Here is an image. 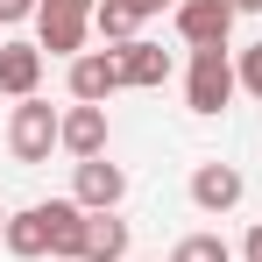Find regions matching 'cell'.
Wrapping results in <instances>:
<instances>
[{
    "label": "cell",
    "instance_id": "16",
    "mask_svg": "<svg viewBox=\"0 0 262 262\" xmlns=\"http://www.w3.org/2000/svg\"><path fill=\"white\" fill-rule=\"evenodd\" d=\"M234 71H241V92H255V99H262V43L241 50V57H234Z\"/></svg>",
    "mask_w": 262,
    "mask_h": 262
},
{
    "label": "cell",
    "instance_id": "9",
    "mask_svg": "<svg viewBox=\"0 0 262 262\" xmlns=\"http://www.w3.org/2000/svg\"><path fill=\"white\" fill-rule=\"evenodd\" d=\"M57 149L78 156V163L106 156V106H78V99H71V114H64V142H57Z\"/></svg>",
    "mask_w": 262,
    "mask_h": 262
},
{
    "label": "cell",
    "instance_id": "5",
    "mask_svg": "<svg viewBox=\"0 0 262 262\" xmlns=\"http://www.w3.org/2000/svg\"><path fill=\"white\" fill-rule=\"evenodd\" d=\"M71 199L85 206V213H121V199H128V170L114 163V156H92L71 170Z\"/></svg>",
    "mask_w": 262,
    "mask_h": 262
},
{
    "label": "cell",
    "instance_id": "14",
    "mask_svg": "<svg viewBox=\"0 0 262 262\" xmlns=\"http://www.w3.org/2000/svg\"><path fill=\"white\" fill-rule=\"evenodd\" d=\"M92 29H99V43H106V50H121V43H135L142 14H135L128 0H99V7H92Z\"/></svg>",
    "mask_w": 262,
    "mask_h": 262
},
{
    "label": "cell",
    "instance_id": "21",
    "mask_svg": "<svg viewBox=\"0 0 262 262\" xmlns=\"http://www.w3.org/2000/svg\"><path fill=\"white\" fill-rule=\"evenodd\" d=\"M0 227H7V213H0Z\"/></svg>",
    "mask_w": 262,
    "mask_h": 262
},
{
    "label": "cell",
    "instance_id": "20",
    "mask_svg": "<svg viewBox=\"0 0 262 262\" xmlns=\"http://www.w3.org/2000/svg\"><path fill=\"white\" fill-rule=\"evenodd\" d=\"M227 7H234V14H262V0H227Z\"/></svg>",
    "mask_w": 262,
    "mask_h": 262
},
{
    "label": "cell",
    "instance_id": "15",
    "mask_svg": "<svg viewBox=\"0 0 262 262\" xmlns=\"http://www.w3.org/2000/svg\"><path fill=\"white\" fill-rule=\"evenodd\" d=\"M170 262H234V248H227L220 234H184L170 248Z\"/></svg>",
    "mask_w": 262,
    "mask_h": 262
},
{
    "label": "cell",
    "instance_id": "8",
    "mask_svg": "<svg viewBox=\"0 0 262 262\" xmlns=\"http://www.w3.org/2000/svg\"><path fill=\"white\" fill-rule=\"evenodd\" d=\"M0 248H7L14 262H43V255H50V199H43V206L7 213V227H0Z\"/></svg>",
    "mask_w": 262,
    "mask_h": 262
},
{
    "label": "cell",
    "instance_id": "18",
    "mask_svg": "<svg viewBox=\"0 0 262 262\" xmlns=\"http://www.w3.org/2000/svg\"><path fill=\"white\" fill-rule=\"evenodd\" d=\"M128 7H135V14H142V21H149V14H163V7H170V14H177V0H128Z\"/></svg>",
    "mask_w": 262,
    "mask_h": 262
},
{
    "label": "cell",
    "instance_id": "4",
    "mask_svg": "<svg viewBox=\"0 0 262 262\" xmlns=\"http://www.w3.org/2000/svg\"><path fill=\"white\" fill-rule=\"evenodd\" d=\"M234 7L227 0H177V36H184V50H227V36H234Z\"/></svg>",
    "mask_w": 262,
    "mask_h": 262
},
{
    "label": "cell",
    "instance_id": "1",
    "mask_svg": "<svg viewBox=\"0 0 262 262\" xmlns=\"http://www.w3.org/2000/svg\"><path fill=\"white\" fill-rule=\"evenodd\" d=\"M57 142H64V114L50 99H14V114H7V156L36 170V163H50Z\"/></svg>",
    "mask_w": 262,
    "mask_h": 262
},
{
    "label": "cell",
    "instance_id": "12",
    "mask_svg": "<svg viewBox=\"0 0 262 262\" xmlns=\"http://www.w3.org/2000/svg\"><path fill=\"white\" fill-rule=\"evenodd\" d=\"M114 57H121V78H128L135 92H156L163 78H170V50L163 43H142V36H135V43H121Z\"/></svg>",
    "mask_w": 262,
    "mask_h": 262
},
{
    "label": "cell",
    "instance_id": "6",
    "mask_svg": "<svg viewBox=\"0 0 262 262\" xmlns=\"http://www.w3.org/2000/svg\"><path fill=\"white\" fill-rule=\"evenodd\" d=\"M121 85H128V78H121V57H114V50L71 57V99H78V106H106Z\"/></svg>",
    "mask_w": 262,
    "mask_h": 262
},
{
    "label": "cell",
    "instance_id": "13",
    "mask_svg": "<svg viewBox=\"0 0 262 262\" xmlns=\"http://www.w3.org/2000/svg\"><path fill=\"white\" fill-rule=\"evenodd\" d=\"M85 262H128V220L121 213H92L85 220Z\"/></svg>",
    "mask_w": 262,
    "mask_h": 262
},
{
    "label": "cell",
    "instance_id": "17",
    "mask_svg": "<svg viewBox=\"0 0 262 262\" xmlns=\"http://www.w3.org/2000/svg\"><path fill=\"white\" fill-rule=\"evenodd\" d=\"M36 7H43V0H0V29H14V21H36Z\"/></svg>",
    "mask_w": 262,
    "mask_h": 262
},
{
    "label": "cell",
    "instance_id": "3",
    "mask_svg": "<svg viewBox=\"0 0 262 262\" xmlns=\"http://www.w3.org/2000/svg\"><path fill=\"white\" fill-rule=\"evenodd\" d=\"M92 7H99V0H43V7H36V50H50V57H85Z\"/></svg>",
    "mask_w": 262,
    "mask_h": 262
},
{
    "label": "cell",
    "instance_id": "2",
    "mask_svg": "<svg viewBox=\"0 0 262 262\" xmlns=\"http://www.w3.org/2000/svg\"><path fill=\"white\" fill-rule=\"evenodd\" d=\"M234 85H241V71H234V57H227V50H191V71H184V106H191L199 121L227 114Z\"/></svg>",
    "mask_w": 262,
    "mask_h": 262
},
{
    "label": "cell",
    "instance_id": "11",
    "mask_svg": "<svg viewBox=\"0 0 262 262\" xmlns=\"http://www.w3.org/2000/svg\"><path fill=\"white\" fill-rule=\"evenodd\" d=\"M85 206L78 199H50V255L57 262H85Z\"/></svg>",
    "mask_w": 262,
    "mask_h": 262
},
{
    "label": "cell",
    "instance_id": "7",
    "mask_svg": "<svg viewBox=\"0 0 262 262\" xmlns=\"http://www.w3.org/2000/svg\"><path fill=\"white\" fill-rule=\"evenodd\" d=\"M241 191H248V177L234 170V163H220V156L191 170V206H199V213H234Z\"/></svg>",
    "mask_w": 262,
    "mask_h": 262
},
{
    "label": "cell",
    "instance_id": "19",
    "mask_svg": "<svg viewBox=\"0 0 262 262\" xmlns=\"http://www.w3.org/2000/svg\"><path fill=\"white\" fill-rule=\"evenodd\" d=\"M241 255H248V262H262V227H248V241H241Z\"/></svg>",
    "mask_w": 262,
    "mask_h": 262
},
{
    "label": "cell",
    "instance_id": "10",
    "mask_svg": "<svg viewBox=\"0 0 262 262\" xmlns=\"http://www.w3.org/2000/svg\"><path fill=\"white\" fill-rule=\"evenodd\" d=\"M43 85V50L36 43H0V92L7 99H36Z\"/></svg>",
    "mask_w": 262,
    "mask_h": 262
}]
</instances>
